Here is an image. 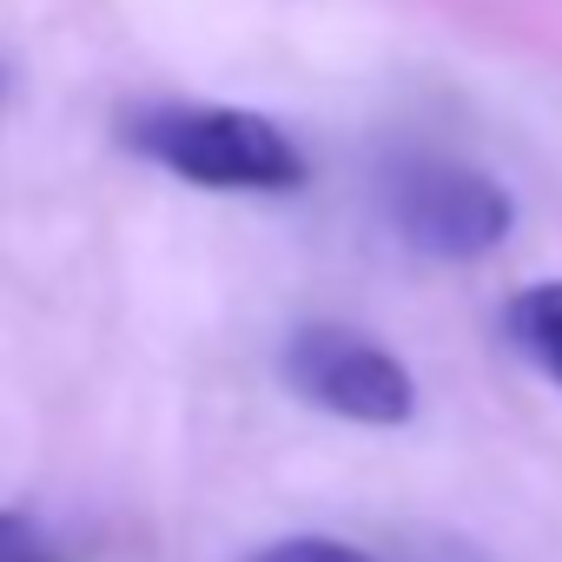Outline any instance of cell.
<instances>
[{
    "label": "cell",
    "mask_w": 562,
    "mask_h": 562,
    "mask_svg": "<svg viewBox=\"0 0 562 562\" xmlns=\"http://www.w3.org/2000/svg\"><path fill=\"white\" fill-rule=\"evenodd\" d=\"M126 146L159 172L205 192H299L305 153L292 133L251 106H139Z\"/></svg>",
    "instance_id": "obj_1"
},
{
    "label": "cell",
    "mask_w": 562,
    "mask_h": 562,
    "mask_svg": "<svg viewBox=\"0 0 562 562\" xmlns=\"http://www.w3.org/2000/svg\"><path fill=\"white\" fill-rule=\"evenodd\" d=\"M384 212L397 225V238L424 258H443V265H463V258H483L509 238L516 225V199L476 172V166H450V159H411L391 172L384 186Z\"/></svg>",
    "instance_id": "obj_2"
},
{
    "label": "cell",
    "mask_w": 562,
    "mask_h": 562,
    "mask_svg": "<svg viewBox=\"0 0 562 562\" xmlns=\"http://www.w3.org/2000/svg\"><path fill=\"white\" fill-rule=\"evenodd\" d=\"M285 384L305 404H318V411H331L345 424L397 430V424L417 417L411 371L384 345H371V338H358L345 325H299L285 338Z\"/></svg>",
    "instance_id": "obj_3"
},
{
    "label": "cell",
    "mask_w": 562,
    "mask_h": 562,
    "mask_svg": "<svg viewBox=\"0 0 562 562\" xmlns=\"http://www.w3.org/2000/svg\"><path fill=\"white\" fill-rule=\"evenodd\" d=\"M503 331L542 378L562 384V285H522L503 305Z\"/></svg>",
    "instance_id": "obj_4"
},
{
    "label": "cell",
    "mask_w": 562,
    "mask_h": 562,
    "mask_svg": "<svg viewBox=\"0 0 562 562\" xmlns=\"http://www.w3.org/2000/svg\"><path fill=\"white\" fill-rule=\"evenodd\" d=\"M0 562H60V549L47 542V529L21 509H0Z\"/></svg>",
    "instance_id": "obj_5"
},
{
    "label": "cell",
    "mask_w": 562,
    "mask_h": 562,
    "mask_svg": "<svg viewBox=\"0 0 562 562\" xmlns=\"http://www.w3.org/2000/svg\"><path fill=\"white\" fill-rule=\"evenodd\" d=\"M251 562H378V555H364L351 542H331V536H292V542H271Z\"/></svg>",
    "instance_id": "obj_6"
},
{
    "label": "cell",
    "mask_w": 562,
    "mask_h": 562,
    "mask_svg": "<svg viewBox=\"0 0 562 562\" xmlns=\"http://www.w3.org/2000/svg\"><path fill=\"white\" fill-rule=\"evenodd\" d=\"M0 93H8V74H0Z\"/></svg>",
    "instance_id": "obj_7"
}]
</instances>
